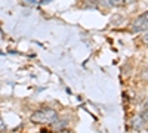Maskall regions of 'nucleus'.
<instances>
[{
    "mask_svg": "<svg viewBox=\"0 0 148 133\" xmlns=\"http://www.w3.org/2000/svg\"><path fill=\"white\" fill-rule=\"evenodd\" d=\"M51 2H52V0H40L39 3H40V5H46V3H51Z\"/></svg>",
    "mask_w": 148,
    "mask_h": 133,
    "instance_id": "nucleus-8",
    "label": "nucleus"
},
{
    "mask_svg": "<svg viewBox=\"0 0 148 133\" xmlns=\"http://www.w3.org/2000/svg\"><path fill=\"white\" fill-rule=\"evenodd\" d=\"M142 42H144V43H145V44L148 46V31H147V33H145V34L142 35Z\"/></svg>",
    "mask_w": 148,
    "mask_h": 133,
    "instance_id": "nucleus-6",
    "label": "nucleus"
},
{
    "mask_svg": "<svg viewBox=\"0 0 148 133\" xmlns=\"http://www.w3.org/2000/svg\"><path fill=\"white\" fill-rule=\"evenodd\" d=\"M30 120L36 124H52L58 120V113L53 108H40L31 114Z\"/></svg>",
    "mask_w": 148,
    "mask_h": 133,
    "instance_id": "nucleus-1",
    "label": "nucleus"
},
{
    "mask_svg": "<svg viewBox=\"0 0 148 133\" xmlns=\"http://www.w3.org/2000/svg\"><path fill=\"white\" fill-rule=\"evenodd\" d=\"M141 118L144 120V123H148V108H145V110L141 113Z\"/></svg>",
    "mask_w": 148,
    "mask_h": 133,
    "instance_id": "nucleus-4",
    "label": "nucleus"
},
{
    "mask_svg": "<svg viewBox=\"0 0 148 133\" xmlns=\"http://www.w3.org/2000/svg\"><path fill=\"white\" fill-rule=\"evenodd\" d=\"M96 2L104 8H119L125 3H129L130 0H96Z\"/></svg>",
    "mask_w": 148,
    "mask_h": 133,
    "instance_id": "nucleus-3",
    "label": "nucleus"
},
{
    "mask_svg": "<svg viewBox=\"0 0 148 133\" xmlns=\"http://www.w3.org/2000/svg\"><path fill=\"white\" fill-rule=\"evenodd\" d=\"M5 130H6V124H5V121H3V118L0 117V133L5 132Z\"/></svg>",
    "mask_w": 148,
    "mask_h": 133,
    "instance_id": "nucleus-5",
    "label": "nucleus"
},
{
    "mask_svg": "<svg viewBox=\"0 0 148 133\" xmlns=\"http://www.w3.org/2000/svg\"><path fill=\"white\" fill-rule=\"evenodd\" d=\"M25 2H28L31 5H37V3H39V0H25Z\"/></svg>",
    "mask_w": 148,
    "mask_h": 133,
    "instance_id": "nucleus-7",
    "label": "nucleus"
},
{
    "mask_svg": "<svg viewBox=\"0 0 148 133\" xmlns=\"http://www.w3.org/2000/svg\"><path fill=\"white\" fill-rule=\"evenodd\" d=\"M130 31L135 33V34L142 33V31H148V10L133 19V22L130 24Z\"/></svg>",
    "mask_w": 148,
    "mask_h": 133,
    "instance_id": "nucleus-2",
    "label": "nucleus"
}]
</instances>
